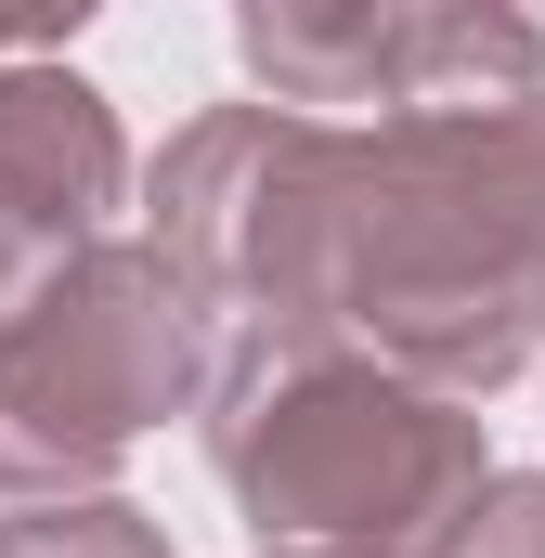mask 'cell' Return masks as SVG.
Returning a JSON list of instances; mask_svg holds the SVG:
<instances>
[{
    "label": "cell",
    "mask_w": 545,
    "mask_h": 558,
    "mask_svg": "<svg viewBox=\"0 0 545 558\" xmlns=\"http://www.w3.org/2000/svg\"><path fill=\"white\" fill-rule=\"evenodd\" d=\"M325 338L441 403L507 390L545 351V92L338 131Z\"/></svg>",
    "instance_id": "6da1fadb"
},
{
    "label": "cell",
    "mask_w": 545,
    "mask_h": 558,
    "mask_svg": "<svg viewBox=\"0 0 545 558\" xmlns=\"http://www.w3.org/2000/svg\"><path fill=\"white\" fill-rule=\"evenodd\" d=\"M208 468L272 546H390L428 558L441 520L494 481V441L468 403L415 390L390 364L338 351V338H286V351H208Z\"/></svg>",
    "instance_id": "7a4b0ae2"
},
{
    "label": "cell",
    "mask_w": 545,
    "mask_h": 558,
    "mask_svg": "<svg viewBox=\"0 0 545 558\" xmlns=\"http://www.w3.org/2000/svg\"><path fill=\"white\" fill-rule=\"evenodd\" d=\"M208 390V312L156 247H65V274L0 325V494H105L156 416Z\"/></svg>",
    "instance_id": "3957f363"
},
{
    "label": "cell",
    "mask_w": 545,
    "mask_h": 558,
    "mask_svg": "<svg viewBox=\"0 0 545 558\" xmlns=\"http://www.w3.org/2000/svg\"><path fill=\"white\" fill-rule=\"evenodd\" d=\"M247 65L286 118L312 105H390V118H481V105H533L545 92V26L520 13H441V0H261L247 26Z\"/></svg>",
    "instance_id": "277c9868"
},
{
    "label": "cell",
    "mask_w": 545,
    "mask_h": 558,
    "mask_svg": "<svg viewBox=\"0 0 545 558\" xmlns=\"http://www.w3.org/2000/svg\"><path fill=\"white\" fill-rule=\"evenodd\" d=\"M0 195L39 208L52 234H105V208L131 195V143H118V118H105L92 78L0 65Z\"/></svg>",
    "instance_id": "5b68a950"
},
{
    "label": "cell",
    "mask_w": 545,
    "mask_h": 558,
    "mask_svg": "<svg viewBox=\"0 0 545 558\" xmlns=\"http://www.w3.org/2000/svg\"><path fill=\"white\" fill-rule=\"evenodd\" d=\"M0 558H169V533L118 494H26L0 507Z\"/></svg>",
    "instance_id": "8992f818"
},
{
    "label": "cell",
    "mask_w": 545,
    "mask_h": 558,
    "mask_svg": "<svg viewBox=\"0 0 545 558\" xmlns=\"http://www.w3.org/2000/svg\"><path fill=\"white\" fill-rule=\"evenodd\" d=\"M428 558H545V481H507V468H494V481L441 520Z\"/></svg>",
    "instance_id": "52a82bcc"
},
{
    "label": "cell",
    "mask_w": 545,
    "mask_h": 558,
    "mask_svg": "<svg viewBox=\"0 0 545 558\" xmlns=\"http://www.w3.org/2000/svg\"><path fill=\"white\" fill-rule=\"evenodd\" d=\"M65 247H92V234H52L39 208H13V195H0V325H13V312H26L39 286L65 274Z\"/></svg>",
    "instance_id": "ba28073f"
},
{
    "label": "cell",
    "mask_w": 545,
    "mask_h": 558,
    "mask_svg": "<svg viewBox=\"0 0 545 558\" xmlns=\"http://www.w3.org/2000/svg\"><path fill=\"white\" fill-rule=\"evenodd\" d=\"M272 558H390V546H272Z\"/></svg>",
    "instance_id": "9c48e42d"
}]
</instances>
